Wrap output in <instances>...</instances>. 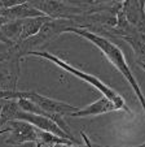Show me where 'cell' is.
I'll return each mask as SVG.
<instances>
[{
    "mask_svg": "<svg viewBox=\"0 0 145 147\" xmlns=\"http://www.w3.org/2000/svg\"><path fill=\"white\" fill-rule=\"evenodd\" d=\"M73 28H75V24L70 20L49 18L35 35L19 42L16 46L9 48L8 55L14 56L18 60H22V59H25L27 56V53L33 52V51H39V48L41 46L52 42L53 39L60 36L61 34L69 33V30Z\"/></svg>",
    "mask_w": 145,
    "mask_h": 147,
    "instance_id": "obj_2",
    "label": "cell"
},
{
    "mask_svg": "<svg viewBox=\"0 0 145 147\" xmlns=\"http://www.w3.org/2000/svg\"><path fill=\"white\" fill-rule=\"evenodd\" d=\"M0 16L7 18L8 21H13V20H26L31 18V17L44 16V14L39 12L31 3H23L19 5L12 7V8L0 9Z\"/></svg>",
    "mask_w": 145,
    "mask_h": 147,
    "instance_id": "obj_9",
    "label": "cell"
},
{
    "mask_svg": "<svg viewBox=\"0 0 145 147\" xmlns=\"http://www.w3.org/2000/svg\"><path fill=\"white\" fill-rule=\"evenodd\" d=\"M41 147H87L84 144H53V146H41Z\"/></svg>",
    "mask_w": 145,
    "mask_h": 147,
    "instance_id": "obj_14",
    "label": "cell"
},
{
    "mask_svg": "<svg viewBox=\"0 0 145 147\" xmlns=\"http://www.w3.org/2000/svg\"><path fill=\"white\" fill-rule=\"evenodd\" d=\"M29 56H31V57H41V59H45V60L51 61L52 64L57 65L58 68L63 69L65 72L70 73L71 76H74V77H77V78H79V80L84 81V82H87L88 85L93 86L96 90H99V91L101 92L102 96H106L108 99H110L113 103H114L115 106H117L118 111H119V109H123V111L131 113L130 108L126 106V103H124L123 98L120 96V95L118 94L115 90H113L110 86H108L105 82H102L100 78L96 77V76L90 74V73H87V72H83V70H80V69H78V68L70 65L67 61L62 60L60 56L55 55V53H51V52H47V51H33V52L27 53V56H26V57H29Z\"/></svg>",
    "mask_w": 145,
    "mask_h": 147,
    "instance_id": "obj_3",
    "label": "cell"
},
{
    "mask_svg": "<svg viewBox=\"0 0 145 147\" xmlns=\"http://www.w3.org/2000/svg\"><path fill=\"white\" fill-rule=\"evenodd\" d=\"M7 55H8V53H0V60L5 59V57H7Z\"/></svg>",
    "mask_w": 145,
    "mask_h": 147,
    "instance_id": "obj_18",
    "label": "cell"
},
{
    "mask_svg": "<svg viewBox=\"0 0 145 147\" xmlns=\"http://www.w3.org/2000/svg\"><path fill=\"white\" fill-rule=\"evenodd\" d=\"M44 16L53 20H73L86 11L69 0H33L30 1Z\"/></svg>",
    "mask_w": 145,
    "mask_h": 147,
    "instance_id": "obj_4",
    "label": "cell"
},
{
    "mask_svg": "<svg viewBox=\"0 0 145 147\" xmlns=\"http://www.w3.org/2000/svg\"><path fill=\"white\" fill-rule=\"evenodd\" d=\"M136 147H145V143H142V144H140V146H136Z\"/></svg>",
    "mask_w": 145,
    "mask_h": 147,
    "instance_id": "obj_21",
    "label": "cell"
},
{
    "mask_svg": "<svg viewBox=\"0 0 145 147\" xmlns=\"http://www.w3.org/2000/svg\"><path fill=\"white\" fill-rule=\"evenodd\" d=\"M120 12L127 21L136 28L142 21H145V9L141 7L139 0H123Z\"/></svg>",
    "mask_w": 145,
    "mask_h": 147,
    "instance_id": "obj_10",
    "label": "cell"
},
{
    "mask_svg": "<svg viewBox=\"0 0 145 147\" xmlns=\"http://www.w3.org/2000/svg\"><path fill=\"white\" fill-rule=\"evenodd\" d=\"M26 99L31 100L35 103L40 109H43L48 117H52V115H62V116H71V113H74L78 111V107L69 104V103L61 102V100H56L52 98L44 96L41 94H38L35 91H27L26 94Z\"/></svg>",
    "mask_w": 145,
    "mask_h": 147,
    "instance_id": "obj_5",
    "label": "cell"
},
{
    "mask_svg": "<svg viewBox=\"0 0 145 147\" xmlns=\"http://www.w3.org/2000/svg\"><path fill=\"white\" fill-rule=\"evenodd\" d=\"M7 126L11 128L8 138H5V143L11 146H21L25 143H34L38 142V131L36 128L31 124L22 120H11Z\"/></svg>",
    "mask_w": 145,
    "mask_h": 147,
    "instance_id": "obj_6",
    "label": "cell"
},
{
    "mask_svg": "<svg viewBox=\"0 0 145 147\" xmlns=\"http://www.w3.org/2000/svg\"><path fill=\"white\" fill-rule=\"evenodd\" d=\"M49 20V17L47 16H38V17H31V18L22 20V34H21V40L30 38V36L35 35L43 25Z\"/></svg>",
    "mask_w": 145,
    "mask_h": 147,
    "instance_id": "obj_12",
    "label": "cell"
},
{
    "mask_svg": "<svg viewBox=\"0 0 145 147\" xmlns=\"http://www.w3.org/2000/svg\"><path fill=\"white\" fill-rule=\"evenodd\" d=\"M9 47L7 45H4L3 42H0V53H8Z\"/></svg>",
    "mask_w": 145,
    "mask_h": 147,
    "instance_id": "obj_15",
    "label": "cell"
},
{
    "mask_svg": "<svg viewBox=\"0 0 145 147\" xmlns=\"http://www.w3.org/2000/svg\"><path fill=\"white\" fill-rule=\"evenodd\" d=\"M11 131V128L9 126H7V128H4V129H1L0 130V136H3V134H5V133H9Z\"/></svg>",
    "mask_w": 145,
    "mask_h": 147,
    "instance_id": "obj_17",
    "label": "cell"
},
{
    "mask_svg": "<svg viewBox=\"0 0 145 147\" xmlns=\"http://www.w3.org/2000/svg\"><path fill=\"white\" fill-rule=\"evenodd\" d=\"M33 0H0V9H5V8H12V7L19 5L23 3H30Z\"/></svg>",
    "mask_w": 145,
    "mask_h": 147,
    "instance_id": "obj_13",
    "label": "cell"
},
{
    "mask_svg": "<svg viewBox=\"0 0 145 147\" xmlns=\"http://www.w3.org/2000/svg\"><path fill=\"white\" fill-rule=\"evenodd\" d=\"M122 40H124L126 43H128L131 46L132 51L135 53V59H136L137 64L145 65V39L144 36L141 35L139 30L136 31L135 34L128 36H124L122 38Z\"/></svg>",
    "mask_w": 145,
    "mask_h": 147,
    "instance_id": "obj_11",
    "label": "cell"
},
{
    "mask_svg": "<svg viewBox=\"0 0 145 147\" xmlns=\"http://www.w3.org/2000/svg\"><path fill=\"white\" fill-rule=\"evenodd\" d=\"M137 65H139V67L141 68V69H142V70H144V72H145V65H141V64H137Z\"/></svg>",
    "mask_w": 145,
    "mask_h": 147,
    "instance_id": "obj_19",
    "label": "cell"
},
{
    "mask_svg": "<svg viewBox=\"0 0 145 147\" xmlns=\"http://www.w3.org/2000/svg\"><path fill=\"white\" fill-rule=\"evenodd\" d=\"M137 30L141 33V35L144 36V39H145V21H142V22L137 26Z\"/></svg>",
    "mask_w": 145,
    "mask_h": 147,
    "instance_id": "obj_16",
    "label": "cell"
},
{
    "mask_svg": "<svg viewBox=\"0 0 145 147\" xmlns=\"http://www.w3.org/2000/svg\"><path fill=\"white\" fill-rule=\"evenodd\" d=\"M69 33H73V34H75V35H79V36H82V38L90 40L93 46H96V47L104 53L105 57L110 61V64H113V67L123 76V77L126 78L127 82L130 83V86H131L132 90L135 91V94H136L137 99H139L140 104H141L142 109H144V113H145V96H144V94H142L141 89H140L135 76L132 74L128 64H127V61H126V59H124V55H123V52H122V50H120L117 45H114L112 40H109L108 38L99 35V34L91 33V31L86 30V29L73 28L69 30Z\"/></svg>",
    "mask_w": 145,
    "mask_h": 147,
    "instance_id": "obj_1",
    "label": "cell"
},
{
    "mask_svg": "<svg viewBox=\"0 0 145 147\" xmlns=\"http://www.w3.org/2000/svg\"><path fill=\"white\" fill-rule=\"evenodd\" d=\"M113 111H118L117 106L110 99H108L106 96H101L100 99L96 100V102L86 106L84 108H78V111H75L74 113H71L70 117L97 116V115L109 113V112H113Z\"/></svg>",
    "mask_w": 145,
    "mask_h": 147,
    "instance_id": "obj_8",
    "label": "cell"
},
{
    "mask_svg": "<svg viewBox=\"0 0 145 147\" xmlns=\"http://www.w3.org/2000/svg\"><path fill=\"white\" fill-rule=\"evenodd\" d=\"M35 147H41V143H39V142H36V143H35Z\"/></svg>",
    "mask_w": 145,
    "mask_h": 147,
    "instance_id": "obj_20",
    "label": "cell"
},
{
    "mask_svg": "<svg viewBox=\"0 0 145 147\" xmlns=\"http://www.w3.org/2000/svg\"><path fill=\"white\" fill-rule=\"evenodd\" d=\"M19 61L17 57L7 55L0 61V91H17L19 78Z\"/></svg>",
    "mask_w": 145,
    "mask_h": 147,
    "instance_id": "obj_7",
    "label": "cell"
}]
</instances>
